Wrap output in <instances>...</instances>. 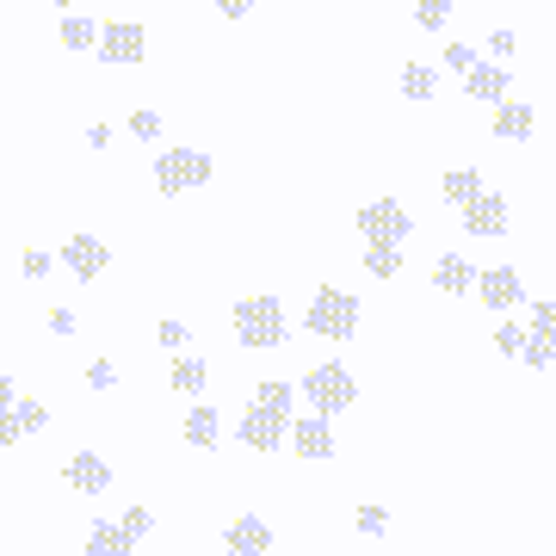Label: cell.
Instances as JSON below:
<instances>
[{
	"label": "cell",
	"mask_w": 556,
	"mask_h": 556,
	"mask_svg": "<svg viewBox=\"0 0 556 556\" xmlns=\"http://www.w3.org/2000/svg\"><path fill=\"white\" fill-rule=\"evenodd\" d=\"M236 334H241V346L266 353V346H285L291 321H285L278 298H241V303H236Z\"/></svg>",
	"instance_id": "obj_1"
},
{
	"label": "cell",
	"mask_w": 556,
	"mask_h": 556,
	"mask_svg": "<svg viewBox=\"0 0 556 556\" xmlns=\"http://www.w3.org/2000/svg\"><path fill=\"white\" fill-rule=\"evenodd\" d=\"M303 328L316 340H353L358 328V298L353 291H316L309 298V316H303Z\"/></svg>",
	"instance_id": "obj_2"
},
{
	"label": "cell",
	"mask_w": 556,
	"mask_h": 556,
	"mask_svg": "<svg viewBox=\"0 0 556 556\" xmlns=\"http://www.w3.org/2000/svg\"><path fill=\"white\" fill-rule=\"evenodd\" d=\"M303 396H309V408H316L321 420L328 415H340V408H353V371H346V365H334V358H328V365H316V371H309V378L298 383Z\"/></svg>",
	"instance_id": "obj_3"
},
{
	"label": "cell",
	"mask_w": 556,
	"mask_h": 556,
	"mask_svg": "<svg viewBox=\"0 0 556 556\" xmlns=\"http://www.w3.org/2000/svg\"><path fill=\"white\" fill-rule=\"evenodd\" d=\"M204 179H211V155H204V149H167V155L155 161V186L167 192V199L199 192Z\"/></svg>",
	"instance_id": "obj_4"
},
{
	"label": "cell",
	"mask_w": 556,
	"mask_h": 556,
	"mask_svg": "<svg viewBox=\"0 0 556 556\" xmlns=\"http://www.w3.org/2000/svg\"><path fill=\"white\" fill-rule=\"evenodd\" d=\"M358 236L383 241V248H402V241L415 236V217H408L396 199H371L365 211H358Z\"/></svg>",
	"instance_id": "obj_5"
},
{
	"label": "cell",
	"mask_w": 556,
	"mask_h": 556,
	"mask_svg": "<svg viewBox=\"0 0 556 556\" xmlns=\"http://www.w3.org/2000/svg\"><path fill=\"white\" fill-rule=\"evenodd\" d=\"M241 445H254V452H278V439H291V415H285V408H248V415H241Z\"/></svg>",
	"instance_id": "obj_6"
},
{
	"label": "cell",
	"mask_w": 556,
	"mask_h": 556,
	"mask_svg": "<svg viewBox=\"0 0 556 556\" xmlns=\"http://www.w3.org/2000/svg\"><path fill=\"white\" fill-rule=\"evenodd\" d=\"M457 217H464V236H470V241H501V236H507V199H501V192L470 199Z\"/></svg>",
	"instance_id": "obj_7"
},
{
	"label": "cell",
	"mask_w": 556,
	"mask_h": 556,
	"mask_svg": "<svg viewBox=\"0 0 556 556\" xmlns=\"http://www.w3.org/2000/svg\"><path fill=\"white\" fill-rule=\"evenodd\" d=\"M100 62H142L149 56V38H142V25L137 20H112V25H100Z\"/></svg>",
	"instance_id": "obj_8"
},
{
	"label": "cell",
	"mask_w": 556,
	"mask_h": 556,
	"mask_svg": "<svg viewBox=\"0 0 556 556\" xmlns=\"http://www.w3.org/2000/svg\"><path fill=\"white\" fill-rule=\"evenodd\" d=\"M526 365L532 371H544V365H556V303H532V334H526Z\"/></svg>",
	"instance_id": "obj_9"
},
{
	"label": "cell",
	"mask_w": 556,
	"mask_h": 556,
	"mask_svg": "<svg viewBox=\"0 0 556 556\" xmlns=\"http://www.w3.org/2000/svg\"><path fill=\"white\" fill-rule=\"evenodd\" d=\"M62 266L87 285V278H100L105 266H112V248H105L100 236H75V241H62Z\"/></svg>",
	"instance_id": "obj_10"
},
{
	"label": "cell",
	"mask_w": 556,
	"mask_h": 556,
	"mask_svg": "<svg viewBox=\"0 0 556 556\" xmlns=\"http://www.w3.org/2000/svg\"><path fill=\"white\" fill-rule=\"evenodd\" d=\"M477 298L489 309H514V303H526V278L514 266H489V273H477Z\"/></svg>",
	"instance_id": "obj_11"
},
{
	"label": "cell",
	"mask_w": 556,
	"mask_h": 556,
	"mask_svg": "<svg viewBox=\"0 0 556 556\" xmlns=\"http://www.w3.org/2000/svg\"><path fill=\"white\" fill-rule=\"evenodd\" d=\"M273 551V526L260 514H241L229 532H223V556H266Z\"/></svg>",
	"instance_id": "obj_12"
},
{
	"label": "cell",
	"mask_w": 556,
	"mask_h": 556,
	"mask_svg": "<svg viewBox=\"0 0 556 556\" xmlns=\"http://www.w3.org/2000/svg\"><path fill=\"white\" fill-rule=\"evenodd\" d=\"M62 477H68V489H80V495H105V489H112V464H105L100 452H75L62 464Z\"/></svg>",
	"instance_id": "obj_13"
},
{
	"label": "cell",
	"mask_w": 556,
	"mask_h": 556,
	"mask_svg": "<svg viewBox=\"0 0 556 556\" xmlns=\"http://www.w3.org/2000/svg\"><path fill=\"white\" fill-rule=\"evenodd\" d=\"M291 452L321 464V457H334V433H328V420L309 415V420H291Z\"/></svg>",
	"instance_id": "obj_14"
},
{
	"label": "cell",
	"mask_w": 556,
	"mask_h": 556,
	"mask_svg": "<svg viewBox=\"0 0 556 556\" xmlns=\"http://www.w3.org/2000/svg\"><path fill=\"white\" fill-rule=\"evenodd\" d=\"M464 93H470V100H489V105H501L507 93H514V75H507L501 62H477V68L464 75Z\"/></svg>",
	"instance_id": "obj_15"
},
{
	"label": "cell",
	"mask_w": 556,
	"mask_h": 556,
	"mask_svg": "<svg viewBox=\"0 0 556 556\" xmlns=\"http://www.w3.org/2000/svg\"><path fill=\"white\" fill-rule=\"evenodd\" d=\"M532 130H538V112L526 100H501L495 105V137L501 142H526Z\"/></svg>",
	"instance_id": "obj_16"
},
{
	"label": "cell",
	"mask_w": 556,
	"mask_h": 556,
	"mask_svg": "<svg viewBox=\"0 0 556 556\" xmlns=\"http://www.w3.org/2000/svg\"><path fill=\"white\" fill-rule=\"evenodd\" d=\"M433 285L439 291H452V298H470V291H477V266H470L464 254H445L433 266Z\"/></svg>",
	"instance_id": "obj_17"
},
{
	"label": "cell",
	"mask_w": 556,
	"mask_h": 556,
	"mask_svg": "<svg viewBox=\"0 0 556 556\" xmlns=\"http://www.w3.org/2000/svg\"><path fill=\"white\" fill-rule=\"evenodd\" d=\"M80 544H87V556H130V551H137V544L118 532V519H93Z\"/></svg>",
	"instance_id": "obj_18"
},
{
	"label": "cell",
	"mask_w": 556,
	"mask_h": 556,
	"mask_svg": "<svg viewBox=\"0 0 556 556\" xmlns=\"http://www.w3.org/2000/svg\"><path fill=\"white\" fill-rule=\"evenodd\" d=\"M439 186H445V204H457V211H464V204H470V199H482V192H489V186H482V174H477V167H452V174L439 179Z\"/></svg>",
	"instance_id": "obj_19"
},
{
	"label": "cell",
	"mask_w": 556,
	"mask_h": 556,
	"mask_svg": "<svg viewBox=\"0 0 556 556\" xmlns=\"http://www.w3.org/2000/svg\"><path fill=\"white\" fill-rule=\"evenodd\" d=\"M223 415L217 408H192V420H186V445H199V452H217L223 445Z\"/></svg>",
	"instance_id": "obj_20"
},
{
	"label": "cell",
	"mask_w": 556,
	"mask_h": 556,
	"mask_svg": "<svg viewBox=\"0 0 556 556\" xmlns=\"http://www.w3.org/2000/svg\"><path fill=\"white\" fill-rule=\"evenodd\" d=\"M402 93H408V100H433L439 93V68L433 62H402Z\"/></svg>",
	"instance_id": "obj_21"
},
{
	"label": "cell",
	"mask_w": 556,
	"mask_h": 556,
	"mask_svg": "<svg viewBox=\"0 0 556 556\" xmlns=\"http://www.w3.org/2000/svg\"><path fill=\"white\" fill-rule=\"evenodd\" d=\"M365 273H371V278H396V273H402V248H383V241H371V248H365Z\"/></svg>",
	"instance_id": "obj_22"
},
{
	"label": "cell",
	"mask_w": 556,
	"mask_h": 556,
	"mask_svg": "<svg viewBox=\"0 0 556 556\" xmlns=\"http://www.w3.org/2000/svg\"><path fill=\"white\" fill-rule=\"evenodd\" d=\"M254 402H260V408H285V415H291V402H298V383L266 378V383H254Z\"/></svg>",
	"instance_id": "obj_23"
},
{
	"label": "cell",
	"mask_w": 556,
	"mask_h": 556,
	"mask_svg": "<svg viewBox=\"0 0 556 556\" xmlns=\"http://www.w3.org/2000/svg\"><path fill=\"white\" fill-rule=\"evenodd\" d=\"M62 43H68V50H93V43H100V25L68 13V20H62Z\"/></svg>",
	"instance_id": "obj_24"
},
{
	"label": "cell",
	"mask_w": 556,
	"mask_h": 556,
	"mask_svg": "<svg viewBox=\"0 0 556 556\" xmlns=\"http://www.w3.org/2000/svg\"><path fill=\"white\" fill-rule=\"evenodd\" d=\"M204 378H211V371H204V358H174V390H186V396H199V390H204Z\"/></svg>",
	"instance_id": "obj_25"
},
{
	"label": "cell",
	"mask_w": 556,
	"mask_h": 556,
	"mask_svg": "<svg viewBox=\"0 0 556 556\" xmlns=\"http://www.w3.org/2000/svg\"><path fill=\"white\" fill-rule=\"evenodd\" d=\"M13 420H20V433H43L50 427V408L43 402H13Z\"/></svg>",
	"instance_id": "obj_26"
},
{
	"label": "cell",
	"mask_w": 556,
	"mask_h": 556,
	"mask_svg": "<svg viewBox=\"0 0 556 556\" xmlns=\"http://www.w3.org/2000/svg\"><path fill=\"white\" fill-rule=\"evenodd\" d=\"M118 532L130 538V544H137V538L155 532V514H149V507H130V514H118Z\"/></svg>",
	"instance_id": "obj_27"
},
{
	"label": "cell",
	"mask_w": 556,
	"mask_h": 556,
	"mask_svg": "<svg viewBox=\"0 0 556 556\" xmlns=\"http://www.w3.org/2000/svg\"><path fill=\"white\" fill-rule=\"evenodd\" d=\"M445 20H452V0H420V7H415V25H420V31H439Z\"/></svg>",
	"instance_id": "obj_28"
},
{
	"label": "cell",
	"mask_w": 556,
	"mask_h": 556,
	"mask_svg": "<svg viewBox=\"0 0 556 556\" xmlns=\"http://www.w3.org/2000/svg\"><path fill=\"white\" fill-rule=\"evenodd\" d=\"M495 346H501V353H507V358H519V353H526V328H519V321H501Z\"/></svg>",
	"instance_id": "obj_29"
},
{
	"label": "cell",
	"mask_w": 556,
	"mask_h": 556,
	"mask_svg": "<svg viewBox=\"0 0 556 556\" xmlns=\"http://www.w3.org/2000/svg\"><path fill=\"white\" fill-rule=\"evenodd\" d=\"M353 526H358L365 538H378L383 526H390V514H383V507H358V514H353Z\"/></svg>",
	"instance_id": "obj_30"
},
{
	"label": "cell",
	"mask_w": 556,
	"mask_h": 556,
	"mask_svg": "<svg viewBox=\"0 0 556 556\" xmlns=\"http://www.w3.org/2000/svg\"><path fill=\"white\" fill-rule=\"evenodd\" d=\"M155 340H161V346H167V353L179 358V346H186L192 334H186V321H161V328H155Z\"/></svg>",
	"instance_id": "obj_31"
},
{
	"label": "cell",
	"mask_w": 556,
	"mask_h": 556,
	"mask_svg": "<svg viewBox=\"0 0 556 556\" xmlns=\"http://www.w3.org/2000/svg\"><path fill=\"white\" fill-rule=\"evenodd\" d=\"M445 68L470 75V68H477V50H470V43H445Z\"/></svg>",
	"instance_id": "obj_32"
},
{
	"label": "cell",
	"mask_w": 556,
	"mask_h": 556,
	"mask_svg": "<svg viewBox=\"0 0 556 556\" xmlns=\"http://www.w3.org/2000/svg\"><path fill=\"white\" fill-rule=\"evenodd\" d=\"M489 50H495V62H507V56L519 50V38L507 31V25H501V31H489Z\"/></svg>",
	"instance_id": "obj_33"
},
{
	"label": "cell",
	"mask_w": 556,
	"mask_h": 556,
	"mask_svg": "<svg viewBox=\"0 0 556 556\" xmlns=\"http://www.w3.org/2000/svg\"><path fill=\"white\" fill-rule=\"evenodd\" d=\"M87 383H93V390H112V383H118V365H112V358H100V365L87 371Z\"/></svg>",
	"instance_id": "obj_34"
},
{
	"label": "cell",
	"mask_w": 556,
	"mask_h": 556,
	"mask_svg": "<svg viewBox=\"0 0 556 556\" xmlns=\"http://www.w3.org/2000/svg\"><path fill=\"white\" fill-rule=\"evenodd\" d=\"M130 130L137 137H161V112H130Z\"/></svg>",
	"instance_id": "obj_35"
},
{
	"label": "cell",
	"mask_w": 556,
	"mask_h": 556,
	"mask_svg": "<svg viewBox=\"0 0 556 556\" xmlns=\"http://www.w3.org/2000/svg\"><path fill=\"white\" fill-rule=\"evenodd\" d=\"M20 420H13V408H0V445H20Z\"/></svg>",
	"instance_id": "obj_36"
},
{
	"label": "cell",
	"mask_w": 556,
	"mask_h": 556,
	"mask_svg": "<svg viewBox=\"0 0 556 556\" xmlns=\"http://www.w3.org/2000/svg\"><path fill=\"white\" fill-rule=\"evenodd\" d=\"M20 273H25V278H43V273H50V254H25Z\"/></svg>",
	"instance_id": "obj_37"
},
{
	"label": "cell",
	"mask_w": 556,
	"mask_h": 556,
	"mask_svg": "<svg viewBox=\"0 0 556 556\" xmlns=\"http://www.w3.org/2000/svg\"><path fill=\"white\" fill-rule=\"evenodd\" d=\"M80 321H75V309H56V316H50V334H75Z\"/></svg>",
	"instance_id": "obj_38"
},
{
	"label": "cell",
	"mask_w": 556,
	"mask_h": 556,
	"mask_svg": "<svg viewBox=\"0 0 556 556\" xmlns=\"http://www.w3.org/2000/svg\"><path fill=\"white\" fill-rule=\"evenodd\" d=\"M217 13H229V20H241V13H254V0H217Z\"/></svg>",
	"instance_id": "obj_39"
},
{
	"label": "cell",
	"mask_w": 556,
	"mask_h": 556,
	"mask_svg": "<svg viewBox=\"0 0 556 556\" xmlns=\"http://www.w3.org/2000/svg\"><path fill=\"white\" fill-rule=\"evenodd\" d=\"M0 408H13V378L0 371Z\"/></svg>",
	"instance_id": "obj_40"
},
{
	"label": "cell",
	"mask_w": 556,
	"mask_h": 556,
	"mask_svg": "<svg viewBox=\"0 0 556 556\" xmlns=\"http://www.w3.org/2000/svg\"><path fill=\"white\" fill-rule=\"evenodd\" d=\"M56 7H75V0H56Z\"/></svg>",
	"instance_id": "obj_41"
}]
</instances>
